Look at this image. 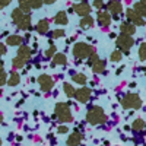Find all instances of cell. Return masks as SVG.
I'll return each instance as SVG.
<instances>
[{
  "instance_id": "44",
  "label": "cell",
  "mask_w": 146,
  "mask_h": 146,
  "mask_svg": "<svg viewBox=\"0 0 146 146\" xmlns=\"http://www.w3.org/2000/svg\"><path fill=\"white\" fill-rule=\"evenodd\" d=\"M0 145H2V139H0Z\"/></svg>"
},
{
  "instance_id": "1",
  "label": "cell",
  "mask_w": 146,
  "mask_h": 146,
  "mask_svg": "<svg viewBox=\"0 0 146 146\" xmlns=\"http://www.w3.org/2000/svg\"><path fill=\"white\" fill-rule=\"evenodd\" d=\"M108 120L107 114L104 113V110L98 105H92L88 108V111H86V121L89 124L92 126H100L102 123H105V121Z\"/></svg>"
},
{
  "instance_id": "35",
  "label": "cell",
  "mask_w": 146,
  "mask_h": 146,
  "mask_svg": "<svg viewBox=\"0 0 146 146\" xmlns=\"http://www.w3.org/2000/svg\"><path fill=\"white\" fill-rule=\"evenodd\" d=\"M88 58H89V60H88V63H89V64H92V63H95V62H96V60H98L100 57L96 56L95 53H92V54H91V56H89Z\"/></svg>"
},
{
  "instance_id": "15",
  "label": "cell",
  "mask_w": 146,
  "mask_h": 146,
  "mask_svg": "<svg viewBox=\"0 0 146 146\" xmlns=\"http://www.w3.org/2000/svg\"><path fill=\"white\" fill-rule=\"evenodd\" d=\"M67 63V57L66 54L63 53H56L53 57H51V66H64Z\"/></svg>"
},
{
  "instance_id": "28",
  "label": "cell",
  "mask_w": 146,
  "mask_h": 146,
  "mask_svg": "<svg viewBox=\"0 0 146 146\" xmlns=\"http://www.w3.org/2000/svg\"><path fill=\"white\" fill-rule=\"evenodd\" d=\"M121 58H123V53L118 51V50L113 51V53H111V56H110V60H111V62H114V63H118Z\"/></svg>"
},
{
  "instance_id": "18",
  "label": "cell",
  "mask_w": 146,
  "mask_h": 146,
  "mask_svg": "<svg viewBox=\"0 0 146 146\" xmlns=\"http://www.w3.org/2000/svg\"><path fill=\"white\" fill-rule=\"evenodd\" d=\"M22 41H23V38L21 35H9L6 38V44L10 45V47H18V45L22 44Z\"/></svg>"
},
{
  "instance_id": "31",
  "label": "cell",
  "mask_w": 146,
  "mask_h": 146,
  "mask_svg": "<svg viewBox=\"0 0 146 146\" xmlns=\"http://www.w3.org/2000/svg\"><path fill=\"white\" fill-rule=\"evenodd\" d=\"M50 36H51V38L54 40H57V38H62V36H64V31L63 29H54L51 34H50Z\"/></svg>"
},
{
  "instance_id": "41",
  "label": "cell",
  "mask_w": 146,
  "mask_h": 146,
  "mask_svg": "<svg viewBox=\"0 0 146 146\" xmlns=\"http://www.w3.org/2000/svg\"><path fill=\"white\" fill-rule=\"evenodd\" d=\"M0 72H3V62L0 60Z\"/></svg>"
},
{
  "instance_id": "30",
  "label": "cell",
  "mask_w": 146,
  "mask_h": 146,
  "mask_svg": "<svg viewBox=\"0 0 146 146\" xmlns=\"http://www.w3.org/2000/svg\"><path fill=\"white\" fill-rule=\"evenodd\" d=\"M145 58H146V45L140 44V47H139V60L140 62H145Z\"/></svg>"
},
{
  "instance_id": "26",
  "label": "cell",
  "mask_w": 146,
  "mask_h": 146,
  "mask_svg": "<svg viewBox=\"0 0 146 146\" xmlns=\"http://www.w3.org/2000/svg\"><path fill=\"white\" fill-rule=\"evenodd\" d=\"M63 91H64V95L67 96V98H73V96H75V88L72 86L70 83H67V82H64L63 83Z\"/></svg>"
},
{
  "instance_id": "37",
  "label": "cell",
  "mask_w": 146,
  "mask_h": 146,
  "mask_svg": "<svg viewBox=\"0 0 146 146\" xmlns=\"http://www.w3.org/2000/svg\"><path fill=\"white\" fill-rule=\"evenodd\" d=\"M12 2V0H0V9H3V7H6L9 3Z\"/></svg>"
},
{
  "instance_id": "36",
  "label": "cell",
  "mask_w": 146,
  "mask_h": 146,
  "mask_svg": "<svg viewBox=\"0 0 146 146\" xmlns=\"http://www.w3.org/2000/svg\"><path fill=\"white\" fill-rule=\"evenodd\" d=\"M57 131H58V133H62V135H64V133L69 131V129H67V126L62 124V126H58V127H57Z\"/></svg>"
},
{
  "instance_id": "6",
  "label": "cell",
  "mask_w": 146,
  "mask_h": 146,
  "mask_svg": "<svg viewBox=\"0 0 146 146\" xmlns=\"http://www.w3.org/2000/svg\"><path fill=\"white\" fill-rule=\"evenodd\" d=\"M72 53H73V57L76 60H83V58H88L94 53V48L86 42H76Z\"/></svg>"
},
{
  "instance_id": "23",
  "label": "cell",
  "mask_w": 146,
  "mask_h": 146,
  "mask_svg": "<svg viewBox=\"0 0 146 146\" xmlns=\"http://www.w3.org/2000/svg\"><path fill=\"white\" fill-rule=\"evenodd\" d=\"M92 66V70L95 72V73H102L104 70H105V62L104 60H101V58H98L95 63H92L91 64Z\"/></svg>"
},
{
  "instance_id": "32",
  "label": "cell",
  "mask_w": 146,
  "mask_h": 146,
  "mask_svg": "<svg viewBox=\"0 0 146 146\" xmlns=\"http://www.w3.org/2000/svg\"><path fill=\"white\" fill-rule=\"evenodd\" d=\"M56 53H57V48H56L54 45H51V47H50V48H48V50L45 51V57H47V58H51V57H53Z\"/></svg>"
},
{
  "instance_id": "9",
  "label": "cell",
  "mask_w": 146,
  "mask_h": 146,
  "mask_svg": "<svg viewBox=\"0 0 146 146\" xmlns=\"http://www.w3.org/2000/svg\"><path fill=\"white\" fill-rule=\"evenodd\" d=\"M126 18H127V22L133 23L135 27H143L145 25V18L137 15L133 9H127L126 10Z\"/></svg>"
},
{
  "instance_id": "19",
  "label": "cell",
  "mask_w": 146,
  "mask_h": 146,
  "mask_svg": "<svg viewBox=\"0 0 146 146\" xmlns=\"http://www.w3.org/2000/svg\"><path fill=\"white\" fill-rule=\"evenodd\" d=\"M67 22H69V19H67V13L66 12H58V13L54 16V23H57V25H67Z\"/></svg>"
},
{
  "instance_id": "2",
  "label": "cell",
  "mask_w": 146,
  "mask_h": 146,
  "mask_svg": "<svg viewBox=\"0 0 146 146\" xmlns=\"http://www.w3.org/2000/svg\"><path fill=\"white\" fill-rule=\"evenodd\" d=\"M12 19H13L15 25L22 29V31H29L31 29V15L29 13H23V12L18 7L12 10Z\"/></svg>"
},
{
  "instance_id": "33",
  "label": "cell",
  "mask_w": 146,
  "mask_h": 146,
  "mask_svg": "<svg viewBox=\"0 0 146 146\" xmlns=\"http://www.w3.org/2000/svg\"><path fill=\"white\" fill-rule=\"evenodd\" d=\"M6 82H7V73L0 72V88H2L3 85H6Z\"/></svg>"
},
{
  "instance_id": "17",
  "label": "cell",
  "mask_w": 146,
  "mask_h": 146,
  "mask_svg": "<svg viewBox=\"0 0 146 146\" xmlns=\"http://www.w3.org/2000/svg\"><path fill=\"white\" fill-rule=\"evenodd\" d=\"M48 28H50V22H48L47 19H41L38 23H36V27H35L36 32H38L40 35H45L48 32Z\"/></svg>"
},
{
  "instance_id": "3",
  "label": "cell",
  "mask_w": 146,
  "mask_h": 146,
  "mask_svg": "<svg viewBox=\"0 0 146 146\" xmlns=\"http://www.w3.org/2000/svg\"><path fill=\"white\" fill-rule=\"evenodd\" d=\"M31 56H32V50H31V48L28 45H21L18 48L16 57L12 60V66H13V69H22L29 62Z\"/></svg>"
},
{
  "instance_id": "10",
  "label": "cell",
  "mask_w": 146,
  "mask_h": 146,
  "mask_svg": "<svg viewBox=\"0 0 146 146\" xmlns=\"http://www.w3.org/2000/svg\"><path fill=\"white\" fill-rule=\"evenodd\" d=\"M91 95H92L91 89H89V88H86V86H83V88H80V89L75 91V96H73V98H76V101H78V102L85 104V102H88V101L91 100Z\"/></svg>"
},
{
  "instance_id": "34",
  "label": "cell",
  "mask_w": 146,
  "mask_h": 146,
  "mask_svg": "<svg viewBox=\"0 0 146 146\" xmlns=\"http://www.w3.org/2000/svg\"><path fill=\"white\" fill-rule=\"evenodd\" d=\"M94 7L101 10V9L104 7V2H102V0H94Z\"/></svg>"
},
{
  "instance_id": "43",
  "label": "cell",
  "mask_w": 146,
  "mask_h": 146,
  "mask_svg": "<svg viewBox=\"0 0 146 146\" xmlns=\"http://www.w3.org/2000/svg\"><path fill=\"white\" fill-rule=\"evenodd\" d=\"M78 2H85V0H78Z\"/></svg>"
},
{
  "instance_id": "7",
  "label": "cell",
  "mask_w": 146,
  "mask_h": 146,
  "mask_svg": "<svg viewBox=\"0 0 146 146\" xmlns=\"http://www.w3.org/2000/svg\"><path fill=\"white\" fill-rule=\"evenodd\" d=\"M135 44V40H133L131 35H126V34H120L117 36V47L118 51H121L123 54H129L130 48Z\"/></svg>"
},
{
  "instance_id": "24",
  "label": "cell",
  "mask_w": 146,
  "mask_h": 146,
  "mask_svg": "<svg viewBox=\"0 0 146 146\" xmlns=\"http://www.w3.org/2000/svg\"><path fill=\"white\" fill-rule=\"evenodd\" d=\"M21 82V75H19V73L18 72H13V73H12V75L9 76V79H7V85H9V86H16V85Z\"/></svg>"
},
{
  "instance_id": "38",
  "label": "cell",
  "mask_w": 146,
  "mask_h": 146,
  "mask_svg": "<svg viewBox=\"0 0 146 146\" xmlns=\"http://www.w3.org/2000/svg\"><path fill=\"white\" fill-rule=\"evenodd\" d=\"M3 54H6V45L0 42V57H2Z\"/></svg>"
},
{
  "instance_id": "5",
  "label": "cell",
  "mask_w": 146,
  "mask_h": 146,
  "mask_svg": "<svg viewBox=\"0 0 146 146\" xmlns=\"http://www.w3.org/2000/svg\"><path fill=\"white\" fill-rule=\"evenodd\" d=\"M121 107L124 110H139L142 107V98L136 92L126 94L123 98H121Z\"/></svg>"
},
{
  "instance_id": "21",
  "label": "cell",
  "mask_w": 146,
  "mask_h": 146,
  "mask_svg": "<svg viewBox=\"0 0 146 146\" xmlns=\"http://www.w3.org/2000/svg\"><path fill=\"white\" fill-rule=\"evenodd\" d=\"M133 10H135L137 15H140L142 18H145V13H146V10H145V0H139V2H136L135 6H133Z\"/></svg>"
},
{
  "instance_id": "29",
  "label": "cell",
  "mask_w": 146,
  "mask_h": 146,
  "mask_svg": "<svg viewBox=\"0 0 146 146\" xmlns=\"http://www.w3.org/2000/svg\"><path fill=\"white\" fill-rule=\"evenodd\" d=\"M28 3H29V7L31 9H40L44 5L42 0H28Z\"/></svg>"
},
{
  "instance_id": "16",
  "label": "cell",
  "mask_w": 146,
  "mask_h": 146,
  "mask_svg": "<svg viewBox=\"0 0 146 146\" xmlns=\"http://www.w3.org/2000/svg\"><path fill=\"white\" fill-rule=\"evenodd\" d=\"M120 32L121 34H126V35H133L136 32V27L130 22H123L120 25Z\"/></svg>"
},
{
  "instance_id": "20",
  "label": "cell",
  "mask_w": 146,
  "mask_h": 146,
  "mask_svg": "<svg viewBox=\"0 0 146 146\" xmlns=\"http://www.w3.org/2000/svg\"><path fill=\"white\" fill-rule=\"evenodd\" d=\"M133 131H136V133H140V131H143V129H145V120L143 118H136L135 121L131 123V127H130Z\"/></svg>"
},
{
  "instance_id": "8",
  "label": "cell",
  "mask_w": 146,
  "mask_h": 146,
  "mask_svg": "<svg viewBox=\"0 0 146 146\" xmlns=\"http://www.w3.org/2000/svg\"><path fill=\"white\" fill-rule=\"evenodd\" d=\"M36 82H38L42 92H50L54 88V79L50 75H40L38 79H36Z\"/></svg>"
},
{
  "instance_id": "4",
  "label": "cell",
  "mask_w": 146,
  "mask_h": 146,
  "mask_svg": "<svg viewBox=\"0 0 146 146\" xmlns=\"http://www.w3.org/2000/svg\"><path fill=\"white\" fill-rule=\"evenodd\" d=\"M54 117H57V120L62 121V123H70V121H73V114H72L70 105L66 102H57L54 107Z\"/></svg>"
},
{
  "instance_id": "14",
  "label": "cell",
  "mask_w": 146,
  "mask_h": 146,
  "mask_svg": "<svg viewBox=\"0 0 146 146\" xmlns=\"http://www.w3.org/2000/svg\"><path fill=\"white\" fill-rule=\"evenodd\" d=\"M96 21L101 27H110L111 25V15L108 13V12H104V10H100L98 15H96Z\"/></svg>"
},
{
  "instance_id": "22",
  "label": "cell",
  "mask_w": 146,
  "mask_h": 146,
  "mask_svg": "<svg viewBox=\"0 0 146 146\" xmlns=\"http://www.w3.org/2000/svg\"><path fill=\"white\" fill-rule=\"evenodd\" d=\"M79 25H80V28H83V29L92 28V27H94V19H92V16H91V15H89V16H83V18L80 19V22H79Z\"/></svg>"
},
{
  "instance_id": "27",
  "label": "cell",
  "mask_w": 146,
  "mask_h": 146,
  "mask_svg": "<svg viewBox=\"0 0 146 146\" xmlns=\"http://www.w3.org/2000/svg\"><path fill=\"white\" fill-rule=\"evenodd\" d=\"M18 3H19V9L23 12V13H29V12H31L28 0H18Z\"/></svg>"
},
{
  "instance_id": "12",
  "label": "cell",
  "mask_w": 146,
  "mask_h": 146,
  "mask_svg": "<svg viewBox=\"0 0 146 146\" xmlns=\"http://www.w3.org/2000/svg\"><path fill=\"white\" fill-rule=\"evenodd\" d=\"M73 10L75 13H78L79 16H89L91 15V6L88 5V2H79L73 6Z\"/></svg>"
},
{
  "instance_id": "39",
  "label": "cell",
  "mask_w": 146,
  "mask_h": 146,
  "mask_svg": "<svg viewBox=\"0 0 146 146\" xmlns=\"http://www.w3.org/2000/svg\"><path fill=\"white\" fill-rule=\"evenodd\" d=\"M56 2H57V0H42V3H45V5H53Z\"/></svg>"
},
{
  "instance_id": "25",
  "label": "cell",
  "mask_w": 146,
  "mask_h": 146,
  "mask_svg": "<svg viewBox=\"0 0 146 146\" xmlns=\"http://www.w3.org/2000/svg\"><path fill=\"white\" fill-rule=\"evenodd\" d=\"M72 80L75 82V83H78V85H85L86 83V80H88V78L83 75V73H75V75L72 76Z\"/></svg>"
},
{
  "instance_id": "42",
  "label": "cell",
  "mask_w": 146,
  "mask_h": 146,
  "mask_svg": "<svg viewBox=\"0 0 146 146\" xmlns=\"http://www.w3.org/2000/svg\"><path fill=\"white\" fill-rule=\"evenodd\" d=\"M2 121H3V114L0 113V123H2Z\"/></svg>"
},
{
  "instance_id": "40",
  "label": "cell",
  "mask_w": 146,
  "mask_h": 146,
  "mask_svg": "<svg viewBox=\"0 0 146 146\" xmlns=\"http://www.w3.org/2000/svg\"><path fill=\"white\" fill-rule=\"evenodd\" d=\"M123 70H124V67H120V69L117 70V75H120V73H121V72H123Z\"/></svg>"
},
{
  "instance_id": "11",
  "label": "cell",
  "mask_w": 146,
  "mask_h": 146,
  "mask_svg": "<svg viewBox=\"0 0 146 146\" xmlns=\"http://www.w3.org/2000/svg\"><path fill=\"white\" fill-rule=\"evenodd\" d=\"M107 9H108L110 15H114V18H117L123 12V5H121L120 0H110L107 5Z\"/></svg>"
},
{
  "instance_id": "13",
  "label": "cell",
  "mask_w": 146,
  "mask_h": 146,
  "mask_svg": "<svg viewBox=\"0 0 146 146\" xmlns=\"http://www.w3.org/2000/svg\"><path fill=\"white\" fill-rule=\"evenodd\" d=\"M82 140H83V135H82L80 131L75 130V131L72 133V135H69L66 143H67V146H79Z\"/></svg>"
}]
</instances>
